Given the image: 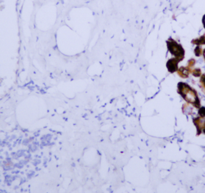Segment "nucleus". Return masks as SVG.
<instances>
[{"instance_id": "1", "label": "nucleus", "mask_w": 205, "mask_h": 193, "mask_svg": "<svg viewBox=\"0 0 205 193\" xmlns=\"http://www.w3.org/2000/svg\"><path fill=\"white\" fill-rule=\"evenodd\" d=\"M199 114H200L202 116H205V108H202L199 111Z\"/></svg>"}, {"instance_id": "2", "label": "nucleus", "mask_w": 205, "mask_h": 193, "mask_svg": "<svg viewBox=\"0 0 205 193\" xmlns=\"http://www.w3.org/2000/svg\"><path fill=\"white\" fill-rule=\"evenodd\" d=\"M204 24H205V16L204 17Z\"/></svg>"}]
</instances>
